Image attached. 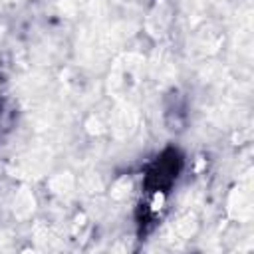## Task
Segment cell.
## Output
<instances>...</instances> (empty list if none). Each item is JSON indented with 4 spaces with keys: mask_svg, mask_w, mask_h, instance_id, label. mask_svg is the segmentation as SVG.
I'll return each instance as SVG.
<instances>
[{
    "mask_svg": "<svg viewBox=\"0 0 254 254\" xmlns=\"http://www.w3.org/2000/svg\"><path fill=\"white\" fill-rule=\"evenodd\" d=\"M22 208H26V216H28V214L34 210V196H32L30 192H20V194L16 196V206H14V212L20 216Z\"/></svg>",
    "mask_w": 254,
    "mask_h": 254,
    "instance_id": "1",
    "label": "cell"
},
{
    "mask_svg": "<svg viewBox=\"0 0 254 254\" xmlns=\"http://www.w3.org/2000/svg\"><path fill=\"white\" fill-rule=\"evenodd\" d=\"M163 202H165V196H163L161 192H157V194H155V198H153V204H151V208H153V210H159V208L163 206Z\"/></svg>",
    "mask_w": 254,
    "mask_h": 254,
    "instance_id": "2",
    "label": "cell"
}]
</instances>
